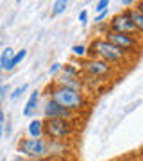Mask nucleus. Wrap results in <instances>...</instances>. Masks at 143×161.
Returning a JSON list of instances; mask_svg holds the SVG:
<instances>
[{
	"label": "nucleus",
	"instance_id": "4",
	"mask_svg": "<svg viewBox=\"0 0 143 161\" xmlns=\"http://www.w3.org/2000/svg\"><path fill=\"white\" fill-rule=\"evenodd\" d=\"M16 150L25 159H47L50 156L48 142L45 138H27V136H23V138L18 140Z\"/></svg>",
	"mask_w": 143,
	"mask_h": 161
},
{
	"label": "nucleus",
	"instance_id": "11",
	"mask_svg": "<svg viewBox=\"0 0 143 161\" xmlns=\"http://www.w3.org/2000/svg\"><path fill=\"white\" fill-rule=\"evenodd\" d=\"M127 13H129V18H131L132 25H134L136 31L141 34V32H143V9H141V2H136V6H134V7H129Z\"/></svg>",
	"mask_w": 143,
	"mask_h": 161
},
{
	"label": "nucleus",
	"instance_id": "14",
	"mask_svg": "<svg viewBox=\"0 0 143 161\" xmlns=\"http://www.w3.org/2000/svg\"><path fill=\"white\" fill-rule=\"evenodd\" d=\"M25 58H27V50H25V48H20V50H16V52H14V56H13V59L7 63L6 68H4V72H13V70L16 68V66L22 63Z\"/></svg>",
	"mask_w": 143,
	"mask_h": 161
},
{
	"label": "nucleus",
	"instance_id": "18",
	"mask_svg": "<svg viewBox=\"0 0 143 161\" xmlns=\"http://www.w3.org/2000/svg\"><path fill=\"white\" fill-rule=\"evenodd\" d=\"M27 90H29V84H20L18 88H14V90L9 93V98H11V100H18Z\"/></svg>",
	"mask_w": 143,
	"mask_h": 161
},
{
	"label": "nucleus",
	"instance_id": "21",
	"mask_svg": "<svg viewBox=\"0 0 143 161\" xmlns=\"http://www.w3.org/2000/svg\"><path fill=\"white\" fill-rule=\"evenodd\" d=\"M106 18H107V11H104V13H98L97 16H95V20H93V22L97 23V25H102V23L106 22Z\"/></svg>",
	"mask_w": 143,
	"mask_h": 161
},
{
	"label": "nucleus",
	"instance_id": "12",
	"mask_svg": "<svg viewBox=\"0 0 143 161\" xmlns=\"http://www.w3.org/2000/svg\"><path fill=\"white\" fill-rule=\"evenodd\" d=\"M27 138H45L43 136V120L32 118L27 124Z\"/></svg>",
	"mask_w": 143,
	"mask_h": 161
},
{
	"label": "nucleus",
	"instance_id": "17",
	"mask_svg": "<svg viewBox=\"0 0 143 161\" xmlns=\"http://www.w3.org/2000/svg\"><path fill=\"white\" fill-rule=\"evenodd\" d=\"M68 6H70L68 0H56V2H54V6H52V14H54V16L63 14V13L68 9Z\"/></svg>",
	"mask_w": 143,
	"mask_h": 161
},
{
	"label": "nucleus",
	"instance_id": "10",
	"mask_svg": "<svg viewBox=\"0 0 143 161\" xmlns=\"http://www.w3.org/2000/svg\"><path fill=\"white\" fill-rule=\"evenodd\" d=\"M40 97H41L40 90H32L30 92L27 102H25V108H23V116H32L38 111V108H40Z\"/></svg>",
	"mask_w": 143,
	"mask_h": 161
},
{
	"label": "nucleus",
	"instance_id": "9",
	"mask_svg": "<svg viewBox=\"0 0 143 161\" xmlns=\"http://www.w3.org/2000/svg\"><path fill=\"white\" fill-rule=\"evenodd\" d=\"M52 82L57 84V86L70 88V90H77V92H84V88H86L80 77H64V75H56Z\"/></svg>",
	"mask_w": 143,
	"mask_h": 161
},
{
	"label": "nucleus",
	"instance_id": "6",
	"mask_svg": "<svg viewBox=\"0 0 143 161\" xmlns=\"http://www.w3.org/2000/svg\"><path fill=\"white\" fill-rule=\"evenodd\" d=\"M80 70L82 75L91 77V79H106L114 72V68L111 64H107L106 61H100L97 58H86L80 61Z\"/></svg>",
	"mask_w": 143,
	"mask_h": 161
},
{
	"label": "nucleus",
	"instance_id": "3",
	"mask_svg": "<svg viewBox=\"0 0 143 161\" xmlns=\"http://www.w3.org/2000/svg\"><path fill=\"white\" fill-rule=\"evenodd\" d=\"M75 120H66V118H48L43 120V136L45 140H54V142H66L75 134Z\"/></svg>",
	"mask_w": 143,
	"mask_h": 161
},
{
	"label": "nucleus",
	"instance_id": "20",
	"mask_svg": "<svg viewBox=\"0 0 143 161\" xmlns=\"http://www.w3.org/2000/svg\"><path fill=\"white\" fill-rule=\"evenodd\" d=\"M61 66H63V63H52V66L48 68V74H50L52 77L59 75V72H61Z\"/></svg>",
	"mask_w": 143,
	"mask_h": 161
},
{
	"label": "nucleus",
	"instance_id": "22",
	"mask_svg": "<svg viewBox=\"0 0 143 161\" xmlns=\"http://www.w3.org/2000/svg\"><path fill=\"white\" fill-rule=\"evenodd\" d=\"M79 22L82 23V25L88 23V11H86V9H82V11L79 13Z\"/></svg>",
	"mask_w": 143,
	"mask_h": 161
},
{
	"label": "nucleus",
	"instance_id": "24",
	"mask_svg": "<svg viewBox=\"0 0 143 161\" xmlns=\"http://www.w3.org/2000/svg\"><path fill=\"white\" fill-rule=\"evenodd\" d=\"M120 4H122V6H125V9H129L131 6H136V2H134V0H122Z\"/></svg>",
	"mask_w": 143,
	"mask_h": 161
},
{
	"label": "nucleus",
	"instance_id": "1",
	"mask_svg": "<svg viewBox=\"0 0 143 161\" xmlns=\"http://www.w3.org/2000/svg\"><path fill=\"white\" fill-rule=\"evenodd\" d=\"M47 98L54 100L56 104H59L61 108L68 109L70 113H82L88 106V98H86L84 92H77V90H70V88H63V86H57L54 82H50L48 86L45 88Z\"/></svg>",
	"mask_w": 143,
	"mask_h": 161
},
{
	"label": "nucleus",
	"instance_id": "27",
	"mask_svg": "<svg viewBox=\"0 0 143 161\" xmlns=\"http://www.w3.org/2000/svg\"><path fill=\"white\" fill-rule=\"evenodd\" d=\"M2 75H4V70H2V66H0V84H2Z\"/></svg>",
	"mask_w": 143,
	"mask_h": 161
},
{
	"label": "nucleus",
	"instance_id": "5",
	"mask_svg": "<svg viewBox=\"0 0 143 161\" xmlns=\"http://www.w3.org/2000/svg\"><path fill=\"white\" fill-rule=\"evenodd\" d=\"M102 38L106 41H109L111 45L118 47L122 52H125L127 56H129L131 52H138V50H140V47H141V38H138V36H131V34H120V32L107 31Z\"/></svg>",
	"mask_w": 143,
	"mask_h": 161
},
{
	"label": "nucleus",
	"instance_id": "13",
	"mask_svg": "<svg viewBox=\"0 0 143 161\" xmlns=\"http://www.w3.org/2000/svg\"><path fill=\"white\" fill-rule=\"evenodd\" d=\"M59 75H64V77H82V70H80L79 64H75V63H63Z\"/></svg>",
	"mask_w": 143,
	"mask_h": 161
},
{
	"label": "nucleus",
	"instance_id": "23",
	"mask_svg": "<svg viewBox=\"0 0 143 161\" xmlns=\"http://www.w3.org/2000/svg\"><path fill=\"white\" fill-rule=\"evenodd\" d=\"M7 92H9V84H0V100L6 97Z\"/></svg>",
	"mask_w": 143,
	"mask_h": 161
},
{
	"label": "nucleus",
	"instance_id": "2",
	"mask_svg": "<svg viewBox=\"0 0 143 161\" xmlns=\"http://www.w3.org/2000/svg\"><path fill=\"white\" fill-rule=\"evenodd\" d=\"M88 47V58H97L100 61H106L107 64H120L127 59V54L122 52L118 47L111 45L109 41H106L104 38H93L91 43Z\"/></svg>",
	"mask_w": 143,
	"mask_h": 161
},
{
	"label": "nucleus",
	"instance_id": "26",
	"mask_svg": "<svg viewBox=\"0 0 143 161\" xmlns=\"http://www.w3.org/2000/svg\"><path fill=\"white\" fill-rule=\"evenodd\" d=\"M2 138H4V125H0V142H2Z\"/></svg>",
	"mask_w": 143,
	"mask_h": 161
},
{
	"label": "nucleus",
	"instance_id": "7",
	"mask_svg": "<svg viewBox=\"0 0 143 161\" xmlns=\"http://www.w3.org/2000/svg\"><path fill=\"white\" fill-rule=\"evenodd\" d=\"M107 31H113V32H120V34H131V36H138L140 38V32L136 31V27L132 25L131 18H129V13L127 9L124 11L116 13L113 18H111V22H107Z\"/></svg>",
	"mask_w": 143,
	"mask_h": 161
},
{
	"label": "nucleus",
	"instance_id": "8",
	"mask_svg": "<svg viewBox=\"0 0 143 161\" xmlns=\"http://www.w3.org/2000/svg\"><path fill=\"white\" fill-rule=\"evenodd\" d=\"M41 113H43V120H48V118H66V120H75V115L70 113L68 109L61 108L59 104H56L54 100L47 98L43 106H41Z\"/></svg>",
	"mask_w": 143,
	"mask_h": 161
},
{
	"label": "nucleus",
	"instance_id": "16",
	"mask_svg": "<svg viewBox=\"0 0 143 161\" xmlns=\"http://www.w3.org/2000/svg\"><path fill=\"white\" fill-rule=\"evenodd\" d=\"M13 56H14V48L13 47H6L2 50V54H0V66H2V70L7 66V63L13 59Z\"/></svg>",
	"mask_w": 143,
	"mask_h": 161
},
{
	"label": "nucleus",
	"instance_id": "25",
	"mask_svg": "<svg viewBox=\"0 0 143 161\" xmlns=\"http://www.w3.org/2000/svg\"><path fill=\"white\" fill-rule=\"evenodd\" d=\"M4 122H6V113H4L2 108H0V125H4Z\"/></svg>",
	"mask_w": 143,
	"mask_h": 161
},
{
	"label": "nucleus",
	"instance_id": "19",
	"mask_svg": "<svg viewBox=\"0 0 143 161\" xmlns=\"http://www.w3.org/2000/svg\"><path fill=\"white\" fill-rule=\"evenodd\" d=\"M107 7H109V0H98L97 4H95V11L98 13H104V11H107Z\"/></svg>",
	"mask_w": 143,
	"mask_h": 161
},
{
	"label": "nucleus",
	"instance_id": "15",
	"mask_svg": "<svg viewBox=\"0 0 143 161\" xmlns=\"http://www.w3.org/2000/svg\"><path fill=\"white\" fill-rule=\"evenodd\" d=\"M72 56L74 58H77L79 61H82V59L88 58V47L82 45V43H77V45L72 47Z\"/></svg>",
	"mask_w": 143,
	"mask_h": 161
},
{
	"label": "nucleus",
	"instance_id": "28",
	"mask_svg": "<svg viewBox=\"0 0 143 161\" xmlns=\"http://www.w3.org/2000/svg\"><path fill=\"white\" fill-rule=\"evenodd\" d=\"M124 161H141L140 158H136V159H132V158H129V159H124Z\"/></svg>",
	"mask_w": 143,
	"mask_h": 161
}]
</instances>
